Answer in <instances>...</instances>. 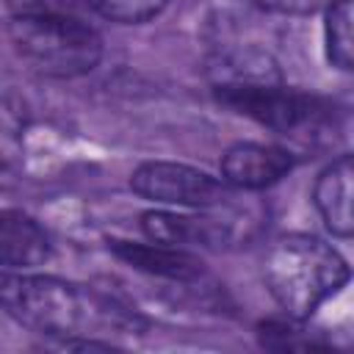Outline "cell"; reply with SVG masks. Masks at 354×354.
Here are the masks:
<instances>
[{
    "instance_id": "obj_13",
    "label": "cell",
    "mask_w": 354,
    "mask_h": 354,
    "mask_svg": "<svg viewBox=\"0 0 354 354\" xmlns=\"http://www.w3.org/2000/svg\"><path fill=\"white\" fill-rule=\"evenodd\" d=\"M100 17L122 25H141L158 17L169 0H86Z\"/></svg>"
},
{
    "instance_id": "obj_4",
    "label": "cell",
    "mask_w": 354,
    "mask_h": 354,
    "mask_svg": "<svg viewBox=\"0 0 354 354\" xmlns=\"http://www.w3.org/2000/svg\"><path fill=\"white\" fill-rule=\"evenodd\" d=\"M213 94L230 111L254 119L263 127L277 133H304L315 130L329 119V105L313 94L296 91L282 80H260V83H218Z\"/></svg>"
},
{
    "instance_id": "obj_7",
    "label": "cell",
    "mask_w": 354,
    "mask_h": 354,
    "mask_svg": "<svg viewBox=\"0 0 354 354\" xmlns=\"http://www.w3.org/2000/svg\"><path fill=\"white\" fill-rule=\"evenodd\" d=\"M313 202L332 235L354 238V152L321 169L313 185Z\"/></svg>"
},
{
    "instance_id": "obj_9",
    "label": "cell",
    "mask_w": 354,
    "mask_h": 354,
    "mask_svg": "<svg viewBox=\"0 0 354 354\" xmlns=\"http://www.w3.org/2000/svg\"><path fill=\"white\" fill-rule=\"evenodd\" d=\"M50 257V238L22 210H3L0 216V263L6 271L36 268Z\"/></svg>"
},
{
    "instance_id": "obj_1",
    "label": "cell",
    "mask_w": 354,
    "mask_h": 354,
    "mask_svg": "<svg viewBox=\"0 0 354 354\" xmlns=\"http://www.w3.org/2000/svg\"><path fill=\"white\" fill-rule=\"evenodd\" d=\"M0 301L19 326L55 343L72 337L138 335L147 321L124 301L80 282L47 274L3 271Z\"/></svg>"
},
{
    "instance_id": "obj_12",
    "label": "cell",
    "mask_w": 354,
    "mask_h": 354,
    "mask_svg": "<svg viewBox=\"0 0 354 354\" xmlns=\"http://www.w3.org/2000/svg\"><path fill=\"white\" fill-rule=\"evenodd\" d=\"M257 340L266 348L274 351H288V348H324L329 346V340L321 332L304 329V318H279V321H263L257 326Z\"/></svg>"
},
{
    "instance_id": "obj_5",
    "label": "cell",
    "mask_w": 354,
    "mask_h": 354,
    "mask_svg": "<svg viewBox=\"0 0 354 354\" xmlns=\"http://www.w3.org/2000/svg\"><path fill=\"white\" fill-rule=\"evenodd\" d=\"M130 188L155 205L207 210L230 199L232 185L224 177H213L205 169L174 163V160H147L130 174Z\"/></svg>"
},
{
    "instance_id": "obj_11",
    "label": "cell",
    "mask_w": 354,
    "mask_h": 354,
    "mask_svg": "<svg viewBox=\"0 0 354 354\" xmlns=\"http://www.w3.org/2000/svg\"><path fill=\"white\" fill-rule=\"evenodd\" d=\"M326 61L343 72H354V0H332L324 17Z\"/></svg>"
},
{
    "instance_id": "obj_14",
    "label": "cell",
    "mask_w": 354,
    "mask_h": 354,
    "mask_svg": "<svg viewBox=\"0 0 354 354\" xmlns=\"http://www.w3.org/2000/svg\"><path fill=\"white\" fill-rule=\"evenodd\" d=\"M252 3L274 14H313L332 6V0H252Z\"/></svg>"
},
{
    "instance_id": "obj_8",
    "label": "cell",
    "mask_w": 354,
    "mask_h": 354,
    "mask_svg": "<svg viewBox=\"0 0 354 354\" xmlns=\"http://www.w3.org/2000/svg\"><path fill=\"white\" fill-rule=\"evenodd\" d=\"M111 249L119 260H124L127 266L144 271V274H155V277H166V279H177V282H194L202 277V260L194 257L191 252H185L183 246H169V243H136V241H111Z\"/></svg>"
},
{
    "instance_id": "obj_3",
    "label": "cell",
    "mask_w": 354,
    "mask_h": 354,
    "mask_svg": "<svg viewBox=\"0 0 354 354\" xmlns=\"http://www.w3.org/2000/svg\"><path fill=\"white\" fill-rule=\"evenodd\" d=\"M8 39L17 55L47 77H80L94 72L102 58L100 33L77 17L41 8L11 14Z\"/></svg>"
},
{
    "instance_id": "obj_10",
    "label": "cell",
    "mask_w": 354,
    "mask_h": 354,
    "mask_svg": "<svg viewBox=\"0 0 354 354\" xmlns=\"http://www.w3.org/2000/svg\"><path fill=\"white\" fill-rule=\"evenodd\" d=\"M141 230L147 241L169 246H221L227 230L205 216H185L174 210H147L141 216Z\"/></svg>"
},
{
    "instance_id": "obj_2",
    "label": "cell",
    "mask_w": 354,
    "mask_h": 354,
    "mask_svg": "<svg viewBox=\"0 0 354 354\" xmlns=\"http://www.w3.org/2000/svg\"><path fill=\"white\" fill-rule=\"evenodd\" d=\"M346 257L318 235L288 232L268 243L263 279L285 315L310 318L348 282Z\"/></svg>"
},
{
    "instance_id": "obj_6",
    "label": "cell",
    "mask_w": 354,
    "mask_h": 354,
    "mask_svg": "<svg viewBox=\"0 0 354 354\" xmlns=\"http://www.w3.org/2000/svg\"><path fill=\"white\" fill-rule=\"evenodd\" d=\"M296 158L290 149L260 141H238L221 155V177L241 191H260L279 183Z\"/></svg>"
}]
</instances>
